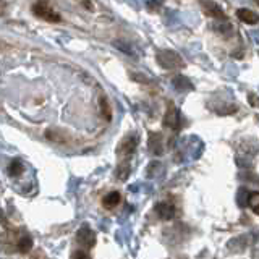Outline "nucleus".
I'll use <instances>...</instances> for the list:
<instances>
[{
	"mask_svg": "<svg viewBox=\"0 0 259 259\" xmlns=\"http://www.w3.org/2000/svg\"><path fill=\"white\" fill-rule=\"evenodd\" d=\"M174 86L177 89H180V91H188V89H193V84L188 78L185 76H175L174 78Z\"/></svg>",
	"mask_w": 259,
	"mask_h": 259,
	"instance_id": "obj_16",
	"label": "nucleus"
},
{
	"mask_svg": "<svg viewBox=\"0 0 259 259\" xmlns=\"http://www.w3.org/2000/svg\"><path fill=\"white\" fill-rule=\"evenodd\" d=\"M212 28H214L215 32H219V34L224 36V37H229L232 32H233V24L227 23V20L224 23H215Z\"/></svg>",
	"mask_w": 259,
	"mask_h": 259,
	"instance_id": "obj_13",
	"label": "nucleus"
},
{
	"mask_svg": "<svg viewBox=\"0 0 259 259\" xmlns=\"http://www.w3.org/2000/svg\"><path fill=\"white\" fill-rule=\"evenodd\" d=\"M148 148L154 156H162L164 154V136H162V133H149Z\"/></svg>",
	"mask_w": 259,
	"mask_h": 259,
	"instance_id": "obj_5",
	"label": "nucleus"
},
{
	"mask_svg": "<svg viewBox=\"0 0 259 259\" xmlns=\"http://www.w3.org/2000/svg\"><path fill=\"white\" fill-rule=\"evenodd\" d=\"M154 210H156L157 217L162 219V221H172V219L175 217V214H177L175 206L170 204V202H157L156 207H154Z\"/></svg>",
	"mask_w": 259,
	"mask_h": 259,
	"instance_id": "obj_6",
	"label": "nucleus"
},
{
	"mask_svg": "<svg viewBox=\"0 0 259 259\" xmlns=\"http://www.w3.org/2000/svg\"><path fill=\"white\" fill-rule=\"evenodd\" d=\"M164 5V0H149L148 2V8L152 12V10H159V8Z\"/></svg>",
	"mask_w": 259,
	"mask_h": 259,
	"instance_id": "obj_19",
	"label": "nucleus"
},
{
	"mask_svg": "<svg viewBox=\"0 0 259 259\" xmlns=\"http://www.w3.org/2000/svg\"><path fill=\"white\" fill-rule=\"evenodd\" d=\"M23 170H24L23 162L20 159H13L10 162V165H8V175H10V177H20L23 174Z\"/></svg>",
	"mask_w": 259,
	"mask_h": 259,
	"instance_id": "obj_15",
	"label": "nucleus"
},
{
	"mask_svg": "<svg viewBox=\"0 0 259 259\" xmlns=\"http://www.w3.org/2000/svg\"><path fill=\"white\" fill-rule=\"evenodd\" d=\"M249 102L253 104V107H259V97L256 99V97L253 94H249Z\"/></svg>",
	"mask_w": 259,
	"mask_h": 259,
	"instance_id": "obj_21",
	"label": "nucleus"
},
{
	"mask_svg": "<svg viewBox=\"0 0 259 259\" xmlns=\"http://www.w3.org/2000/svg\"><path fill=\"white\" fill-rule=\"evenodd\" d=\"M32 13H34L37 18L49 21V23H59L62 20V16L57 13L46 0H39V2L32 5Z\"/></svg>",
	"mask_w": 259,
	"mask_h": 259,
	"instance_id": "obj_2",
	"label": "nucleus"
},
{
	"mask_svg": "<svg viewBox=\"0 0 259 259\" xmlns=\"http://www.w3.org/2000/svg\"><path fill=\"white\" fill-rule=\"evenodd\" d=\"M120 201H121L120 193L118 191H110L102 198V206L105 209H113V207H117L120 204Z\"/></svg>",
	"mask_w": 259,
	"mask_h": 259,
	"instance_id": "obj_11",
	"label": "nucleus"
},
{
	"mask_svg": "<svg viewBox=\"0 0 259 259\" xmlns=\"http://www.w3.org/2000/svg\"><path fill=\"white\" fill-rule=\"evenodd\" d=\"M201 4H202V8H204V12L207 15L214 16V18H217V20H227L225 12L217 4H214L212 0H201Z\"/></svg>",
	"mask_w": 259,
	"mask_h": 259,
	"instance_id": "obj_8",
	"label": "nucleus"
},
{
	"mask_svg": "<svg viewBox=\"0 0 259 259\" xmlns=\"http://www.w3.org/2000/svg\"><path fill=\"white\" fill-rule=\"evenodd\" d=\"M156 60L160 67L165 70H175V68L185 67V60L182 59V55L177 54L175 51H160L156 55Z\"/></svg>",
	"mask_w": 259,
	"mask_h": 259,
	"instance_id": "obj_1",
	"label": "nucleus"
},
{
	"mask_svg": "<svg viewBox=\"0 0 259 259\" xmlns=\"http://www.w3.org/2000/svg\"><path fill=\"white\" fill-rule=\"evenodd\" d=\"M128 175H130V165H128V162H123V164H120L117 168V177L120 180H126Z\"/></svg>",
	"mask_w": 259,
	"mask_h": 259,
	"instance_id": "obj_18",
	"label": "nucleus"
},
{
	"mask_svg": "<svg viewBox=\"0 0 259 259\" xmlns=\"http://www.w3.org/2000/svg\"><path fill=\"white\" fill-rule=\"evenodd\" d=\"M76 241L79 243L83 248H93L96 245V233L89 225L79 227V230L76 232Z\"/></svg>",
	"mask_w": 259,
	"mask_h": 259,
	"instance_id": "obj_4",
	"label": "nucleus"
},
{
	"mask_svg": "<svg viewBox=\"0 0 259 259\" xmlns=\"http://www.w3.org/2000/svg\"><path fill=\"white\" fill-rule=\"evenodd\" d=\"M99 109H101L102 118L110 121L112 120V107H110V104H109V99L105 96H101V99H99Z\"/></svg>",
	"mask_w": 259,
	"mask_h": 259,
	"instance_id": "obj_12",
	"label": "nucleus"
},
{
	"mask_svg": "<svg viewBox=\"0 0 259 259\" xmlns=\"http://www.w3.org/2000/svg\"><path fill=\"white\" fill-rule=\"evenodd\" d=\"M71 257H89V253H83V251H75Z\"/></svg>",
	"mask_w": 259,
	"mask_h": 259,
	"instance_id": "obj_20",
	"label": "nucleus"
},
{
	"mask_svg": "<svg viewBox=\"0 0 259 259\" xmlns=\"http://www.w3.org/2000/svg\"><path fill=\"white\" fill-rule=\"evenodd\" d=\"M32 246H34V241H32L31 235H28V233L21 235V237L16 240V249H18L20 253H29Z\"/></svg>",
	"mask_w": 259,
	"mask_h": 259,
	"instance_id": "obj_10",
	"label": "nucleus"
},
{
	"mask_svg": "<svg viewBox=\"0 0 259 259\" xmlns=\"http://www.w3.org/2000/svg\"><path fill=\"white\" fill-rule=\"evenodd\" d=\"M180 113H178L177 107L174 105V102H168L167 105V110H165V117H164V121H162V125L165 128H170V130H178L182 126V120H180Z\"/></svg>",
	"mask_w": 259,
	"mask_h": 259,
	"instance_id": "obj_3",
	"label": "nucleus"
},
{
	"mask_svg": "<svg viewBox=\"0 0 259 259\" xmlns=\"http://www.w3.org/2000/svg\"><path fill=\"white\" fill-rule=\"evenodd\" d=\"M136 148H138V138L136 136H128L120 143L118 154H120V156H123V157H130V156H133V154H135Z\"/></svg>",
	"mask_w": 259,
	"mask_h": 259,
	"instance_id": "obj_7",
	"label": "nucleus"
},
{
	"mask_svg": "<svg viewBox=\"0 0 259 259\" xmlns=\"http://www.w3.org/2000/svg\"><path fill=\"white\" fill-rule=\"evenodd\" d=\"M237 16H238V20L243 21L245 24H256V23H259V15L256 12H253V10H249V8H238Z\"/></svg>",
	"mask_w": 259,
	"mask_h": 259,
	"instance_id": "obj_9",
	"label": "nucleus"
},
{
	"mask_svg": "<svg viewBox=\"0 0 259 259\" xmlns=\"http://www.w3.org/2000/svg\"><path fill=\"white\" fill-rule=\"evenodd\" d=\"M46 136H47V140H51L54 143H62L63 144V143L68 141L67 135H65L63 132H57V130H47Z\"/></svg>",
	"mask_w": 259,
	"mask_h": 259,
	"instance_id": "obj_14",
	"label": "nucleus"
},
{
	"mask_svg": "<svg viewBox=\"0 0 259 259\" xmlns=\"http://www.w3.org/2000/svg\"><path fill=\"white\" fill-rule=\"evenodd\" d=\"M248 206L253 209V212L259 215V193H251L248 196Z\"/></svg>",
	"mask_w": 259,
	"mask_h": 259,
	"instance_id": "obj_17",
	"label": "nucleus"
}]
</instances>
